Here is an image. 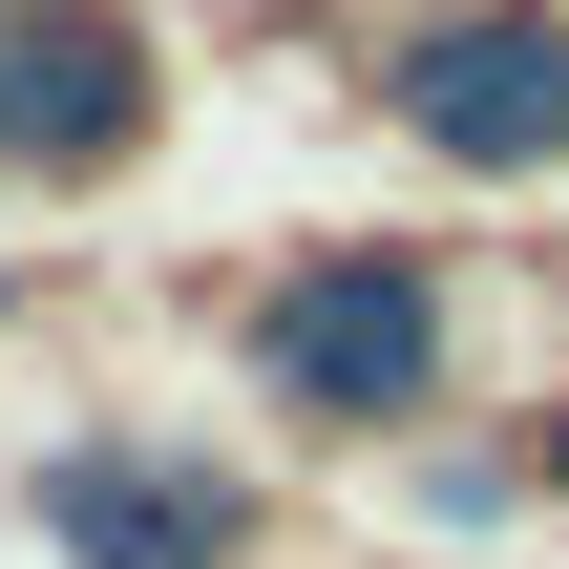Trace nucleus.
Returning <instances> with one entry per match:
<instances>
[{
  "label": "nucleus",
  "instance_id": "nucleus-1",
  "mask_svg": "<svg viewBox=\"0 0 569 569\" xmlns=\"http://www.w3.org/2000/svg\"><path fill=\"white\" fill-rule=\"evenodd\" d=\"M253 380H274V422H422L443 401V274L422 253H296L274 296H253Z\"/></svg>",
  "mask_w": 569,
  "mask_h": 569
},
{
  "label": "nucleus",
  "instance_id": "nucleus-2",
  "mask_svg": "<svg viewBox=\"0 0 569 569\" xmlns=\"http://www.w3.org/2000/svg\"><path fill=\"white\" fill-rule=\"evenodd\" d=\"M148 106H169V63H148V21H127V0H0V169H21V190L127 169V148H148Z\"/></svg>",
  "mask_w": 569,
  "mask_h": 569
},
{
  "label": "nucleus",
  "instance_id": "nucleus-3",
  "mask_svg": "<svg viewBox=\"0 0 569 569\" xmlns=\"http://www.w3.org/2000/svg\"><path fill=\"white\" fill-rule=\"evenodd\" d=\"M401 127H422L443 169H569V21H528V0L422 21V42H401Z\"/></svg>",
  "mask_w": 569,
  "mask_h": 569
},
{
  "label": "nucleus",
  "instance_id": "nucleus-4",
  "mask_svg": "<svg viewBox=\"0 0 569 569\" xmlns=\"http://www.w3.org/2000/svg\"><path fill=\"white\" fill-rule=\"evenodd\" d=\"M42 549L63 569H232L253 549V486L232 465H169V443H63L42 465Z\"/></svg>",
  "mask_w": 569,
  "mask_h": 569
}]
</instances>
